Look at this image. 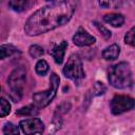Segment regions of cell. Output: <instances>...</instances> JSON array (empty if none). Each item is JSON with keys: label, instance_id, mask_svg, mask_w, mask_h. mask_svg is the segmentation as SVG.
Wrapping results in <instances>:
<instances>
[{"label": "cell", "instance_id": "5bb4252c", "mask_svg": "<svg viewBox=\"0 0 135 135\" xmlns=\"http://www.w3.org/2000/svg\"><path fill=\"white\" fill-rule=\"evenodd\" d=\"M27 1L26 0H21V1H17V0H13L8 2V6L16 11V12H22L25 9V7L27 6Z\"/></svg>", "mask_w": 135, "mask_h": 135}, {"label": "cell", "instance_id": "d6986e66", "mask_svg": "<svg viewBox=\"0 0 135 135\" xmlns=\"http://www.w3.org/2000/svg\"><path fill=\"white\" fill-rule=\"evenodd\" d=\"M94 24H95V26L98 28V31L100 32V34L103 36V38L104 39H110L111 38V36H112V33L107 28V27H104L103 25H101L99 22H97V21H94Z\"/></svg>", "mask_w": 135, "mask_h": 135}, {"label": "cell", "instance_id": "2e32d148", "mask_svg": "<svg viewBox=\"0 0 135 135\" xmlns=\"http://www.w3.org/2000/svg\"><path fill=\"white\" fill-rule=\"evenodd\" d=\"M35 71H36V73L38 75L44 76L49 72V64H47V62L45 60H43V59L39 60L36 63V65H35Z\"/></svg>", "mask_w": 135, "mask_h": 135}, {"label": "cell", "instance_id": "5b68a950", "mask_svg": "<svg viewBox=\"0 0 135 135\" xmlns=\"http://www.w3.org/2000/svg\"><path fill=\"white\" fill-rule=\"evenodd\" d=\"M62 73L66 78H70L74 81H79L84 78L85 73L82 68V62L77 54H73L69 57L68 62L62 70Z\"/></svg>", "mask_w": 135, "mask_h": 135}, {"label": "cell", "instance_id": "ffe728a7", "mask_svg": "<svg viewBox=\"0 0 135 135\" xmlns=\"http://www.w3.org/2000/svg\"><path fill=\"white\" fill-rule=\"evenodd\" d=\"M134 32H135V27H132L124 36V42L131 46H134Z\"/></svg>", "mask_w": 135, "mask_h": 135}, {"label": "cell", "instance_id": "9c48e42d", "mask_svg": "<svg viewBox=\"0 0 135 135\" xmlns=\"http://www.w3.org/2000/svg\"><path fill=\"white\" fill-rule=\"evenodd\" d=\"M66 47H68V41L63 40L59 44H56L53 47V50L50 52V54L52 55V57L54 58V60H55V62L57 64H61L62 63Z\"/></svg>", "mask_w": 135, "mask_h": 135}, {"label": "cell", "instance_id": "6da1fadb", "mask_svg": "<svg viewBox=\"0 0 135 135\" xmlns=\"http://www.w3.org/2000/svg\"><path fill=\"white\" fill-rule=\"evenodd\" d=\"M76 9L75 1H54L30 16L24 25L25 34L38 36L70 21Z\"/></svg>", "mask_w": 135, "mask_h": 135}, {"label": "cell", "instance_id": "44dd1931", "mask_svg": "<svg viewBox=\"0 0 135 135\" xmlns=\"http://www.w3.org/2000/svg\"><path fill=\"white\" fill-rule=\"evenodd\" d=\"M104 91H105V86L103 85V83L97 81L95 83V85H94V93H95V95H101V94L104 93Z\"/></svg>", "mask_w": 135, "mask_h": 135}, {"label": "cell", "instance_id": "9a60e30c", "mask_svg": "<svg viewBox=\"0 0 135 135\" xmlns=\"http://www.w3.org/2000/svg\"><path fill=\"white\" fill-rule=\"evenodd\" d=\"M2 132L4 135H19V128L12 122H6L3 126Z\"/></svg>", "mask_w": 135, "mask_h": 135}, {"label": "cell", "instance_id": "7a4b0ae2", "mask_svg": "<svg viewBox=\"0 0 135 135\" xmlns=\"http://www.w3.org/2000/svg\"><path fill=\"white\" fill-rule=\"evenodd\" d=\"M109 82L116 89L130 88L133 84L132 70L128 62H119L109 70Z\"/></svg>", "mask_w": 135, "mask_h": 135}, {"label": "cell", "instance_id": "277c9868", "mask_svg": "<svg viewBox=\"0 0 135 135\" xmlns=\"http://www.w3.org/2000/svg\"><path fill=\"white\" fill-rule=\"evenodd\" d=\"M59 76L56 73H52L50 77V88L43 92H37L33 95V101L34 104L40 109V108H45L51 103V101L55 98L58 86H59Z\"/></svg>", "mask_w": 135, "mask_h": 135}, {"label": "cell", "instance_id": "7402d4cb", "mask_svg": "<svg viewBox=\"0 0 135 135\" xmlns=\"http://www.w3.org/2000/svg\"><path fill=\"white\" fill-rule=\"evenodd\" d=\"M99 5H101V6H109L110 5V3L109 2H99Z\"/></svg>", "mask_w": 135, "mask_h": 135}, {"label": "cell", "instance_id": "52a82bcc", "mask_svg": "<svg viewBox=\"0 0 135 135\" xmlns=\"http://www.w3.org/2000/svg\"><path fill=\"white\" fill-rule=\"evenodd\" d=\"M19 127L25 135L42 134L44 131V124L39 118H30L21 120L19 122Z\"/></svg>", "mask_w": 135, "mask_h": 135}, {"label": "cell", "instance_id": "e0dca14e", "mask_svg": "<svg viewBox=\"0 0 135 135\" xmlns=\"http://www.w3.org/2000/svg\"><path fill=\"white\" fill-rule=\"evenodd\" d=\"M11 112V104L9 102L3 98L0 97V117H5L9 114Z\"/></svg>", "mask_w": 135, "mask_h": 135}, {"label": "cell", "instance_id": "7c38bea8", "mask_svg": "<svg viewBox=\"0 0 135 135\" xmlns=\"http://www.w3.org/2000/svg\"><path fill=\"white\" fill-rule=\"evenodd\" d=\"M20 53V51L12 44H3L0 46V60H3L7 57H11L15 54Z\"/></svg>", "mask_w": 135, "mask_h": 135}, {"label": "cell", "instance_id": "ba28073f", "mask_svg": "<svg viewBox=\"0 0 135 135\" xmlns=\"http://www.w3.org/2000/svg\"><path fill=\"white\" fill-rule=\"evenodd\" d=\"M73 42L77 46H89L96 42V38L90 35L82 27H79L78 31L73 36Z\"/></svg>", "mask_w": 135, "mask_h": 135}, {"label": "cell", "instance_id": "8992f818", "mask_svg": "<svg viewBox=\"0 0 135 135\" xmlns=\"http://www.w3.org/2000/svg\"><path fill=\"white\" fill-rule=\"evenodd\" d=\"M110 105L112 113L114 115H119L134 108V99L127 95H115Z\"/></svg>", "mask_w": 135, "mask_h": 135}, {"label": "cell", "instance_id": "4fadbf2b", "mask_svg": "<svg viewBox=\"0 0 135 135\" xmlns=\"http://www.w3.org/2000/svg\"><path fill=\"white\" fill-rule=\"evenodd\" d=\"M37 114H38V108L35 104H30L16 111V115L18 116H28V115H37Z\"/></svg>", "mask_w": 135, "mask_h": 135}, {"label": "cell", "instance_id": "8fae6325", "mask_svg": "<svg viewBox=\"0 0 135 135\" xmlns=\"http://www.w3.org/2000/svg\"><path fill=\"white\" fill-rule=\"evenodd\" d=\"M119 53H120L119 46L116 43H114V44H111L110 46H108L103 50L102 56L105 60H115L118 58Z\"/></svg>", "mask_w": 135, "mask_h": 135}, {"label": "cell", "instance_id": "3957f363", "mask_svg": "<svg viewBox=\"0 0 135 135\" xmlns=\"http://www.w3.org/2000/svg\"><path fill=\"white\" fill-rule=\"evenodd\" d=\"M26 80V70L23 66L16 68L8 76L7 84L9 86V96L14 102H18L23 95V89Z\"/></svg>", "mask_w": 135, "mask_h": 135}, {"label": "cell", "instance_id": "ac0fdd59", "mask_svg": "<svg viewBox=\"0 0 135 135\" xmlns=\"http://www.w3.org/2000/svg\"><path fill=\"white\" fill-rule=\"evenodd\" d=\"M28 53L33 58H39L44 54V51H43L42 46H40L38 44H33V45L30 46Z\"/></svg>", "mask_w": 135, "mask_h": 135}, {"label": "cell", "instance_id": "30bf717a", "mask_svg": "<svg viewBox=\"0 0 135 135\" xmlns=\"http://www.w3.org/2000/svg\"><path fill=\"white\" fill-rule=\"evenodd\" d=\"M103 20L111 24L114 27H119L124 23V17L121 14H117V13H111V14H107L103 16Z\"/></svg>", "mask_w": 135, "mask_h": 135}, {"label": "cell", "instance_id": "603a6c76", "mask_svg": "<svg viewBox=\"0 0 135 135\" xmlns=\"http://www.w3.org/2000/svg\"><path fill=\"white\" fill-rule=\"evenodd\" d=\"M0 90H1V86H0Z\"/></svg>", "mask_w": 135, "mask_h": 135}]
</instances>
